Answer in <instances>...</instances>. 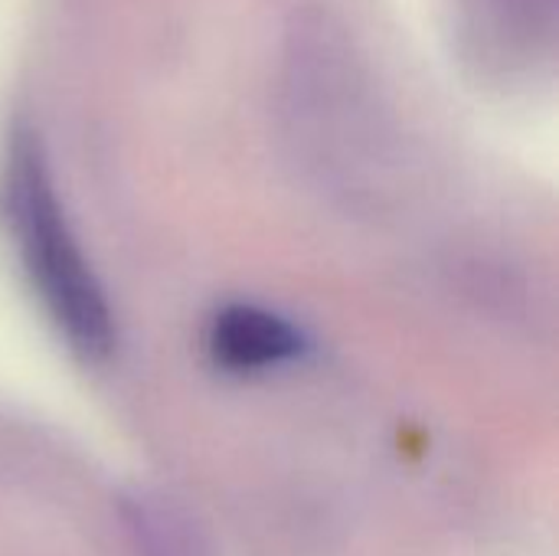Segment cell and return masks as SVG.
<instances>
[{
	"label": "cell",
	"mask_w": 559,
	"mask_h": 556,
	"mask_svg": "<svg viewBox=\"0 0 559 556\" xmlns=\"http://www.w3.org/2000/svg\"><path fill=\"white\" fill-rule=\"evenodd\" d=\"M308 351L305 331L285 315L262 305H226L210 318L206 354L233 377H255L301 360Z\"/></svg>",
	"instance_id": "cell-2"
},
{
	"label": "cell",
	"mask_w": 559,
	"mask_h": 556,
	"mask_svg": "<svg viewBox=\"0 0 559 556\" xmlns=\"http://www.w3.org/2000/svg\"><path fill=\"white\" fill-rule=\"evenodd\" d=\"M0 206L46 321L82 364L108 360L118 338L111 305L66 220L46 157L29 131H16L7 147Z\"/></svg>",
	"instance_id": "cell-1"
}]
</instances>
